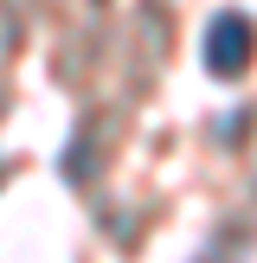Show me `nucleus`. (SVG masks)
<instances>
[{
  "mask_svg": "<svg viewBox=\"0 0 257 263\" xmlns=\"http://www.w3.org/2000/svg\"><path fill=\"white\" fill-rule=\"evenodd\" d=\"M206 58H212V71H244V58H251V26H244L238 13H218V20L206 26Z\"/></svg>",
  "mask_w": 257,
  "mask_h": 263,
  "instance_id": "1",
  "label": "nucleus"
}]
</instances>
